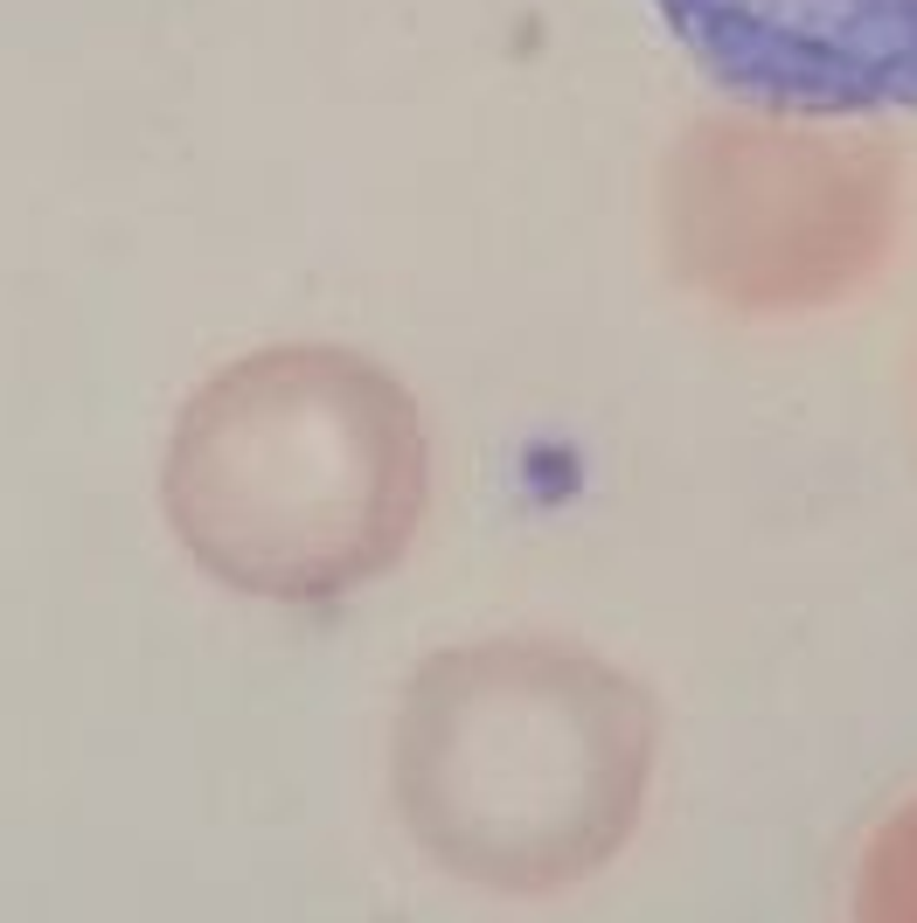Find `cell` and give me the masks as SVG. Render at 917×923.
<instances>
[{"label":"cell","instance_id":"obj_2","mask_svg":"<svg viewBox=\"0 0 917 923\" xmlns=\"http://www.w3.org/2000/svg\"><path fill=\"white\" fill-rule=\"evenodd\" d=\"M389 771L404 827L445 875L493 895H557L625 848L653 722L605 659L487 639L417 667Z\"/></svg>","mask_w":917,"mask_h":923},{"label":"cell","instance_id":"obj_1","mask_svg":"<svg viewBox=\"0 0 917 923\" xmlns=\"http://www.w3.org/2000/svg\"><path fill=\"white\" fill-rule=\"evenodd\" d=\"M181 548L244 597L327 604L383 576L425 514V431L397 376L285 340L208 376L161 465Z\"/></svg>","mask_w":917,"mask_h":923},{"label":"cell","instance_id":"obj_4","mask_svg":"<svg viewBox=\"0 0 917 923\" xmlns=\"http://www.w3.org/2000/svg\"><path fill=\"white\" fill-rule=\"evenodd\" d=\"M848 923H917V799L869 833L848 889Z\"/></svg>","mask_w":917,"mask_h":923},{"label":"cell","instance_id":"obj_3","mask_svg":"<svg viewBox=\"0 0 917 923\" xmlns=\"http://www.w3.org/2000/svg\"><path fill=\"white\" fill-rule=\"evenodd\" d=\"M695 70L772 119L917 112V0H653Z\"/></svg>","mask_w":917,"mask_h":923}]
</instances>
